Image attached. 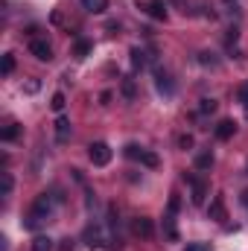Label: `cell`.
I'll use <instances>...</instances> for the list:
<instances>
[{
	"mask_svg": "<svg viewBox=\"0 0 248 251\" xmlns=\"http://www.w3.org/2000/svg\"><path fill=\"white\" fill-rule=\"evenodd\" d=\"M125 158H131V161H140L143 167H158L161 164V158L155 155V152H149V149H140V146H134V143H128L125 146Z\"/></svg>",
	"mask_w": 248,
	"mask_h": 251,
	"instance_id": "obj_1",
	"label": "cell"
},
{
	"mask_svg": "<svg viewBox=\"0 0 248 251\" xmlns=\"http://www.w3.org/2000/svg\"><path fill=\"white\" fill-rule=\"evenodd\" d=\"M88 158H91V164H94V167H105V164L111 161V146H108V143H102V140H97V143H91V146H88Z\"/></svg>",
	"mask_w": 248,
	"mask_h": 251,
	"instance_id": "obj_2",
	"label": "cell"
},
{
	"mask_svg": "<svg viewBox=\"0 0 248 251\" xmlns=\"http://www.w3.org/2000/svg\"><path fill=\"white\" fill-rule=\"evenodd\" d=\"M29 53H32L38 62H50V59H53V47H50L47 38H32V41H29Z\"/></svg>",
	"mask_w": 248,
	"mask_h": 251,
	"instance_id": "obj_3",
	"label": "cell"
},
{
	"mask_svg": "<svg viewBox=\"0 0 248 251\" xmlns=\"http://www.w3.org/2000/svg\"><path fill=\"white\" fill-rule=\"evenodd\" d=\"M131 234H134V237H140V240H149V237L155 234V225H152V219H146V216H137V219L131 222Z\"/></svg>",
	"mask_w": 248,
	"mask_h": 251,
	"instance_id": "obj_4",
	"label": "cell"
},
{
	"mask_svg": "<svg viewBox=\"0 0 248 251\" xmlns=\"http://www.w3.org/2000/svg\"><path fill=\"white\" fill-rule=\"evenodd\" d=\"M155 79H158L155 85H158V91H161V94H167V97H173V94H175V85H173V76H170V73L155 70Z\"/></svg>",
	"mask_w": 248,
	"mask_h": 251,
	"instance_id": "obj_5",
	"label": "cell"
},
{
	"mask_svg": "<svg viewBox=\"0 0 248 251\" xmlns=\"http://www.w3.org/2000/svg\"><path fill=\"white\" fill-rule=\"evenodd\" d=\"M184 178L193 184V204H201V201H204V196H207V184H204V181H198V178H193V176H184Z\"/></svg>",
	"mask_w": 248,
	"mask_h": 251,
	"instance_id": "obj_6",
	"label": "cell"
},
{
	"mask_svg": "<svg viewBox=\"0 0 248 251\" xmlns=\"http://www.w3.org/2000/svg\"><path fill=\"white\" fill-rule=\"evenodd\" d=\"M210 219H216V222H225L228 219V213H225V201H222V196H216L213 201H210Z\"/></svg>",
	"mask_w": 248,
	"mask_h": 251,
	"instance_id": "obj_7",
	"label": "cell"
},
{
	"mask_svg": "<svg viewBox=\"0 0 248 251\" xmlns=\"http://www.w3.org/2000/svg\"><path fill=\"white\" fill-rule=\"evenodd\" d=\"M146 12H149L155 21H167V6H164V0H149V3H146Z\"/></svg>",
	"mask_w": 248,
	"mask_h": 251,
	"instance_id": "obj_8",
	"label": "cell"
},
{
	"mask_svg": "<svg viewBox=\"0 0 248 251\" xmlns=\"http://www.w3.org/2000/svg\"><path fill=\"white\" fill-rule=\"evenodd\" d=\"M234 131H237V123H234V120H222V123L216 126V137H219V140H231Z\"/></svg>",
	"mask_w": 248,
	"mask_h": 251,
	"instance_id": "obj_9",
	"label": "cell"
},
{
	"mask_svg": "<svg viewBox=\"0 0 248 251\" xmlns=\"http://www.w3.org/2000/svg\"><path fill=\"white\" fill-rule=\"evenodd\" d=\"M67 137H70V120H67V117H59V120H56V140L64 143Z\"/></svg>",
	"mask_w": 248,
	"mask_h": 251,
	"instance_id": "obj_10",
	"label": "cell"
},
{
	"mask_svg": "<svg viewBox=\"0 0 248 251\" xmlns=\"http://www.w3.org/2000/svg\"><path fill=\"white\" fill-rule=\"evenodd\" d=\"M82 6L91 12V15H102L108 9V0H82Z\"/></svg>",
	"mask_w": 248,
	"mask_h": 251,
	"instance_id": "obj_11",
	"label": "cell"
},
{
	"mask_svg": "<svg viewBox=\"0 0 248 251\" xmlns=\"http://www.w3.org/2000/svg\"><path fill=\"white\" fill-rule=\"evenodd\" d=\"M128 56H131V67H134V70H143V67H146V53H143V50L134 47Z\"/></svg>",
	"mask_w": 248,
	"mask_h": 251,
	"instance_id": "obj_12",
	"label": "cell"
},
{
	"mask_svg": "<svg viewBox=\"0 0 248 251\" xmlns=\"http://www.w3.org/2000/svg\"><path fill=\"white\" fill-rule=\"evenodd\" d=\"M32 251H53V240L50 237H35L32 240Z\"/></svg>",
	"mask_w": 248,
	"mask_h": 251,
	"instance_id": "obj_13",
	"label": "cell"
},
{
	"mask_svg": "<svg viewBox=\"0 0 248 251\" xmlns=\"http://www.w3.org/2000/svg\"><path fill=\"white\" fill-rule=\"evenodd\" d=\"M196 167H198V170H210V167H213V155H210V152L196 155Z\"/></svg>",
	"mask_w": 248,
	"mask_h": 251,
	"instance_id": "obj_14",
	"label": "cell"
},
{
	"mask_svg": "<svg viewBox=\"0 0 248 251\" xmlns=\"http://www.w3.org/2000/svg\"><path fill=\"white\" fill-rule=\"evenodd\" d=\"M18 134H21V128H18V123H9L6 128H3V131H0V137H3V140H15Z\"/></svg>",
	"mask_w": 248,
	"mask_h": 251,
	"instance_id": "obj_15",
	"label": "cell"
},
{
	"mask_svg": "<svg viewBox=\"0 0 248 251\" xmlns=\"http://www.w3.org/2000/svg\"><path fill=\"white\" fill-rule=\"evenodd\" d=\"M164 231H167V237H170L173 243L178 240V231H175V222H173V216H167V219H164Z\"/></svg>",
	"mask_w": 248,
	"mask_h": 251,
	"instance_id": "obj_16",
	"label": "cell"
},
{
	"mask_svg": "<svg viewBox=\"0 0 248 251\" xmlns=\"http://www.w3.org/2000/svg\"><path fill=\"white\" fill-rule=\"evenodd\" d=\"M0 70H3V76H9V73L15 70V56H12V53H6V56H3V64H0Z\"/></svg>",
	"mask_w": 248,
	"mask_h": 251,
	"instance_id": "obj_17",
	"label": "cell"
},
{
	"mask_svg": "<svg viewBox=\"0 0 248 251\" xmlns=\"http://www.w3.org/2000/svg\"><path fill=\"white\" fill-rule=\"evenodd\" d=\"M120 88H123V97H125V100H134V79H128V76H125Z\"/></svg>",
	"mask_w": 248,
	"mask_h": 251,
	"instance_id": "obj_18",
	"label": "cell"
},
{
	"mask_svg": "<svg viewBox=\"0 0 248 251\" xmlns=\"http://www.w3.org/2000/svg\"><path fill=\"white\" fill-rule=\"evenodd\" d=\"M50 108H53V111H62V108H64V94H62V91H56V94H53Z\"/></svg>",
	"mask_w": 248,
	"mask_h": 251,
	"instance_id": "obj_19",
	"label": "cell"
},
{
	"mask_svg": "<svg viewBox=\"0 0 248 251\" xmlns=\"http://www.w3.org/2000/svg\"><path fill=\"white\" fill-rule=\"evenodd\" d=\"M198 111H201V114H213V111H216V100H201V102H198Z\"/></svg>",
	"mask_w": 248,
	"mask_h": 251,
	"instance_id": "obj_20",
	"label": "cell"
},
{
	"mask_svg": "<svg viewBox=\"0 0 248 251\" xmlns=\"http://www.w3.org/2000/svg\"><path fill=\"white\" fill-rule=\"evenodd\" d=\"M88 53H91V44H88V41H76V56L82 59V56H88Z\"/></svg>",
	"mask_w": 248,
	"mask_h": 251,
	"instance_id": "obj_21",
	"label": "cell"
},
{
	"mask_svg": "<svg viewBox=\"0 0 248 251\" xmlns=\"http://www.w3.org/2000/svg\"><path fill=\"white\" fill-rule=\"evenodd\" d=\"M187 251H210V243H190Z\"/></svg>",
	"mask_w": 248,
	"mask_h": 251,
	"instance_id": "obj_22",
	"label": "cell"
},
{
	"mask_svg": "<svg viewBox=\"0 0 248 251\" xmlns=\"http://www.w3.org/2000/svg\"><path fill=\"white\" fill-rule=\"evenodd\" d=\"M9 193H12V176L3 173V196H9Z\"/></svg>",
	"mask_w": 248,
	"mask_h": 251,
	"instance_id": "obj_23",
	"label": "cell"
},
{
	"mask_svg": "<svg viewBox=\"0 0 248 251\" xmlns=\"http://www.w3.org/2000/svg\"><path fill=\"white\" fill-rule=\"evenodd\" d=\"M178 146H181V149H193V137H190V134H181V137H178Z\"/></svg>",
	"mask_w": 248,
	"mask_h": 251,
	"instance_id": "obj_24",
	"label": "cell"
},
{
	"mask_svg": "<svg viewBox=\"0 0 248 251\" xmlns=\"http://www.w3.org/2000/svg\"><path fill=\"white\" fill-rule=\"evenodd\" d=\"M38 88H41V82H38V79H29V82H26V94H35Z\"/></svg>",
	"mask_w": 248,
	"mask_h": 251,
	"instance_id": "obj_25",
	"label": "cell"
},
{
	"mask_svg": "<svg viewBox=\"0 0 248 251\" xmlns=\"http://www.w3.org/2000/svg\"><path fill=\"white\" fill-rule=\"evenodd\" d=\"M178 207H181V199H178V196H173V199H170V213H175Z\"/></svg>",
	"mask_w": 248,
	"mask_h": 251,
	"instance_id": "obj_26",
	"label": "cell"
},
{
	"mask_svg": "<svg viewBox=\"0 0 248 251\" xmlns=\"http://www.w3.org/2000/svg\"><path fill=\"white\" fill-rule=\"evenodd\" d=\"M99 102H102V105H108V102H111V94H108V91H102V94H99Z\"/></svg>",
	"mask_w": 248,
	"mask_h": 251,
	"instance_id": "obj_27",
	"label": "cell"
},
{
	"mask_svg": "<svg viewBox=\"0 0 248 251\" xmlns=\"http://www.w3.org/2000/svg\"><path fill=\"white\" fill-rule=\"evenodd\" d=\"M240 100L248 105V85H243V91H240Z\"/></svg>",
	"mask_w": 248,
	"mask_h": 251,
	"instance_id": "obj_28",
	"label": "cell"
},
{
	"mask_svg": "<svg viewBox=\"0 0 248 251\" xmlns=\"http://www.w3.org/2000/svg\"><path fill=\"white\" fill-rule=\"evenodd\" d=\"M243 199H246V204H248V193H246V196H243Z\"/></svg>",
	"mask_w": 248,
	"mask_h": 251,
	"instance_id": "obj_29",
	"label": "cell"
}]
</instances>
